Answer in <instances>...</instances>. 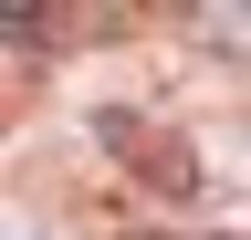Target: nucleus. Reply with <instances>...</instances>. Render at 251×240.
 Here are the masks:
<instances>
[{"mask_svg": "<svg viewBox=\"0 0 251 240\" xmlns=\"http://www.w3.org/2000/svg\"><path fill=\"white\" fill-rule=\"evenodd\" d=\"M0 42L11 52H52L63 42V0H0Z\"/></svg>", "mask_w": 251, "mask_h": 240, "instance_id": "1", "label": "nucleus"}, {"mask_svg": "<svg viewBox=\"0 0 251 240\" xmlns=\"http://www.w3.org/2000/svg\"><path fill=\"white\" fill-rule=\"evenodd\" d=\"M115 11H126V0H84V21H115Z\"/></svg>", "mask_w": 251, "mask_h": 240, "instance_id": "2", "label": "nucleus"}, {"mask_svg": "<svg viewBox=\"0 0 251 240\" xmlns=\"http://www.w3.org/2000/svg\"><path fill=\"white\" fill-rule=\"evenodd\" d=\"M126 240H157V230H126Z\"/></svg>", "mask_w": 251, "mask_h": 240, "instance_id": "3", "label": "nucleus"}]
</instances>
